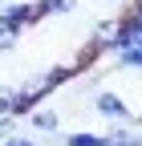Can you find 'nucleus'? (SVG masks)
I'll return each mask as SVG.
<instances>
[{"label": "nucleus", "instance_id": "1", "mask_svg": "<svg viewBox=\"0 0 142 146\" xmlns=\"http://www.w3.org/2000/svg\"><path fill=\"white\" fill-rule=\"evenodd\" d=\"M53 89H57V85H53V77H49V73H37V77H29L21 89H16V106H12V114L21 118V114H29V110H37V106H41V98H45V94H53Z\"/></svg>", "mask_w": 142, "mask_h": 146}, {"label": "nucleus", "instance_id": "2", "mask_svg": "<svg viewBox=\"0 0 142 146\" xmlns=\"http://www.w3.org/2000/svg\"><path fill=\"white\" fill-rule=\"evenodd\" d=\"M94 110H98L106 122H114V126H122V122H134V114H130L126 98H118L114 89H98V94H94Z\"/></svg>", "mask_w": 142, "mask_h": 146}, {"label": "nucleus", "instance_id": "3", "mask_svg": "<svg viewBox=\"0 0 142 146\" xmlns=\"http://www.w3.org/2000/svg\"><path fill=\"white\" fill-rule=\"evenodd\" d=\"M37 21H41L37 0H25V4H8V0H4V4H0V25H4V29H16V33H21V29L37 25Z\"/></svg>", "mask_w": 142, "mask_h": 146}, {"label": "nucleus", "instance_id": "4", "mask_svg": "<svg viewBox=\"0 0 142 146\" xmlns=\"http://www.w3.org/2000/svg\"><path fill=\"white\" fill-rule=\"evenodd\" d=\"M122 41V16H110V21H98L94 25V36H90V53H114Z\"/></svg>", "mask_w": 142, "mask_h": 146}, {"label": "nucleus", "instance_id": "5", "mask_svg": "<svg viewBox=\"0 0 142 146\" xmlns=\"http://www.w3.org/2000/svg\"><path fill=\"white\" fill-rule=\"evenodd\" d=\"M29 126L37 134H57L61 130V114L49 110V106H37V110H29Z\"/></svg>", "mask_w": 142, "mask_h": 146}, {"label": "nucleus", "instance_id": "6", "mask_svg": "<svg viewBox=\"0 0 142 146\" xmlns=\"http://www.w3.org/2000/svg\"><path fill=\"white\" fill-rule=\"evenodd\" d=\"M106 142L110 146H142V130H134L130 122H122V126H114V130L106 134Z\"/></svg>", "mask_w": 142, "mask_h": 146}, {"label": "nucleus", "instance_id": "7", "mask_svg": "<svg viewBox=\"0 0 142 146\" xmlns=\"http://www.w3.org/2000/svg\"><path fill=\"white\" fill-rule=\"evenodd\" d=\"M114 61H118V69H142V49H138V45L114 49Z\"/></svg>", "mask_w": 142, "mask_h": 146}, {"label": "nucleus", "instance_id": "8", "mask_svg": "<svg viewBox=\"0 0 142 146\" xmlns=\"http://www.w3.org/2000/svg\"><path fill=\"white\" fill-rule=\"evenodd\" d=\"M65 146H110L106 142V134H90V130H77V134H69Z\"/></svg>", "mask_w": 142, "mask_h": 146}, {"label": "nucleus", "instance_id": "9", "mask_svg": "<svg viewBox=\"0 0 142 146\" xmlns=\"http://www.w3.org/2000/svg\"><path fill=\"white\" fill-rule=\"evenodd\" d=\"M37 8H41V16H53V12H73V8H77V0H37Z\"/></svg>", "mask_w": 142, "mask_h": 146}, {"label": "nucleus", "instance_id": "10", "mask_svg": "<svg viewBox=\"0 0 142 146\" xmlns=\"http://www.w3.org/2000/svg\"><path fill=\"white\" fill-rule=\"evenodd\" d=\"M12 106H16V89L0 85V114H12Z\"/></svg>", "mask_w": 142, "mask_h": 146}, {"label": "nucleus", "instance_id": "11", "mask_svg": "<svg viewBox=\"0 0 142 146\" xmlns=\"http://www.w3.org/2000/svg\"><path fill=\"white\" fill-rule=\"evenodd\" d=\"M16 134V114H0V142Z\"/></svg>", "mask_w": 142, "mask_h": 146}, {"label": "nucleus", "instance_id": "12", "mask_svg": "<svg viewBox=\"0 0 142 146\" xmlns=\"http://www.w3.org/2000/svg\"><path fill=\"white\" fill-rule=\"evenodd\" d=\"M16 41H21V33H16V29H4V25H0V49H12Z\"/></svg>", "mask_w": 142, "mask_h": 146}, {"label": "nucleus", "instance_id": "13", "mask_svg": "<svg viewBox=\"0 0 142 146\" xmlns=\"http://www.w3.org/2000/svg\"><path fill=\"white\" fill-rule=\"evenodd\" d=\"M0 146H37V142H33L29 134H12V138H4V142H0Z\"/></svg>", "mask_w": 142, "mask_h": 146}, {"label": "nucleus", "instance_id": "14", "mask_svg": "<svg viewBox=\"0 0 142 146\" xmlns=\"http://www.w3.org/2000/svg\"><path fill=\"white\" fill-rule=\"evenodd\" d=\"M8 4H25V0H8Z\"/></svg>", "mask_w": 142, "mask_h": 146}, {"label": "nucleus", "instance_id": "15", "mask_svg": "<svg viewBox=\"0 0 142 146\" xmlns=\"http://www.w3.org/2000/svg\"><path fill=\"white\" fill-rule=\"evenodd\" d=\"M110 4H126V0H110Z\"/></svg>", "mask_w": 142, "mask_h": 146}, {"label": "nucleus", "instance_id": "16", "mask_svg": "<svg viewBox=\"0 0 142 146\" xmlns=\"http://www.w3.org/2000/svg\"><path fill=\"white\" fill-rule=\"evenodd\" d=\"M0 4H4V0H0Z\"/></svg>", "mask_w": 142, "mask_h": 146}, {"label": "nucleus", "instance_id": "17", "mask_svg": "<svg viewBox=\"0 0 142 146\" xmlns=\"http://www.w3.org/2000/svg\"><path fill=\"white\" fill-rule=\"evenodd\" d=\"M138 122H142V118H138Z\"/></svg>", "mask_w": 142, "mask_h": 146}]
</instances>
